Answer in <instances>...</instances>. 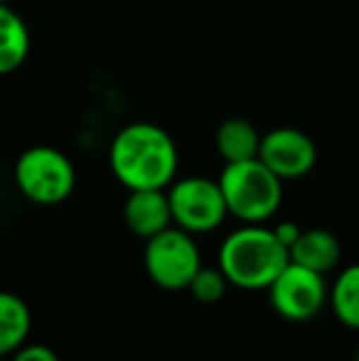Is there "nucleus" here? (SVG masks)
I'll return each instance as SVG.
<instances>
[{
	"instance_id": "obj_10",
	"label": "nucleus",
	"mask_w": 359,
	"mask_h": 361,
	"mask_svg": "<svg viewBox=\"0 0 359 361\" xmlns=\"http://www.w3.org/2000/svg\"><path fill=\"white\" fill-rule=\"evenodd\" d=\"M288 256L298 266H305L310 271L325 276L340 263L342 248L337 236L332 231H327V228H305L296 238V243L288 248Z\"/></svg>"
},
{
	"instance_id": "obj_19",
	"label": "nucleus",
	"mask_w": 359,
	"mask_h": 361,
	"mask_svg": "<svg viewBox=\"0 0 359 361\" xmlns=\"http://www.w3.org/2000/svg\"><path fill=\"white\" fill-rule=\"evenodd\" d=\"M0 3H8V0H0Z\"/></svg>"
},
{
	"instance_id": "obj_9",
	"label": "nucleus",
	"mask_w": 359,
	"mask_h": 361,
	"mask_svg": "<svg viewBox=\"0 0 359 361\" xmlns=\"http://www.w3.org/2000/svg\"><path fill=\"white\" fill-rule=\"evenodd\" d=\"M123 221L138 238H153L155 233L173 226L170 202L165 190H133L123 204Z\"/></svg>"
},
{
	"instance_id": "obj_18",
	"label": "nucleus",
	"mask_w": 359,
	"mask_h": 361,
	"mask_svg": "<svg viewBox=\"0 0 359 361\" xmlns=\"http://www.w3.org/2000/svg\"><path fill=\"white\" fill-rule=\"evenodd\" d=\"M355 361H359V352H357V357H355Z\"/></svg>"
},
{
	"instance_id": "obj_8",
	"label": "nucleus",
	"mask_w": 359,
	"mask_h": 361,
	"mask_svg": "<svg viewBox=\"0 0 359 361\" xmlns=\"http://www.w3.org/2000/svg\"><path fill=\"white\" fill-rule=\"evenodd\" d=\"M259 160L283 182L305 177L317 162V145L308 133L281 126L261 135Z\"/></svg>"
},
{
	"instance_id": "obj_3",
	"label": "nucleus",
	"mask_w": 359,
	"mask_h": 361,
	"mask_svg": "<svg viewBox=\"0 0 359 361\" xmlns=\"http://www.w3.org/2000/svg\"><path fill=\"white\" fill-rule=\"evenodd\" d=\"M226 209L244 224H264L276 214L283 202V180L259 160L226 162L219 175Z\"/></svg>"
},
{
	"instance_id": "obj_5",
	"label": "nucleus",
	"mask_w": 359,
	"mask_h": 361,
	"mask_svg": "<svg viewBox=\"0 0 359 361\" xmlns=\"http://www.w3.org/2000/svg\"><path fill=\"white\" fill-rule=\"evenodd\" d=\"M143 263L148 278L163 290H187L195 273L202 268L195 236L180 226H168L145 241Z\"/></svg>"
},
{
	"instance_id": "obj_14",
	"label": "nucleus",
	"mask_w": 359,
	"mask_h": 361,
	"mask_svg": "<svg viewBox=\"0 0 359 361\" xmlns=\"http://www.w3.org/2000/svg\"><path fill=\"white\" fill-rule=\"evenodd\" d=\"M335 317L345 327L359 329V263H352L337 276L335 286L327 293Z\"/></svg>"
},
{
	"instance_id": "obj_1",
	"label": "nucleus",
	"mask_w": 359,
	"mask_h": 361,
	"mask_svg": "<svg viewBox=\"0 0 359 361\" xmlns=\"http://www.w3.org/2000/svg\"><path fill=\"white\" fill-rule=\"evenodd\" d=\"M178 165L180 152L173 135L150 121L123 126L109 145V167L128 192L168 190L178 177Z\"/></svg>"
},
{
	"instance_id": "obj_17",
	"label": "nucleus",
	"mask_w": 359,
	"mask_h": 361,
	"mask_svg": "<svg viewBox=\"0 0 359 361\" xmlns=\"http://www.w3.org/2000/svg\"><path fill=\"white\" fill-rule=\"evenodd\" d=\"M300 231L303 228L293 221H278V226H273V233H276L278 241H281L286 248H291L293 243H296V238L300 236Z\"/></svg>"
},
{
	"instance_id": "obj_2",
	"label": "nucleus",
	"mask_w": 359,
	"mask_h": 361,
	"mask_svg": "<svg viewBox=\"0 0 359 361\" xmlns=\"http://www.w3.org/2000/svg\"><path fill=\"white\" fill-rule=\"evenodd\" d=\"M288 263V248L264 224H244L231 231L219 248L221 273L229 286L241 290H266Z\"/></svg>"
},
{
	"instance_id": "obj_7",
	"label": "nucleus",
	"mask_w": 359,
	"mask_h": 361,
	"mask_svg": "<svg viewBox=\"0 0 359 361\" xmlns=\"http://www.w3.org/2000/svg\"><path fill=\"white\" fill-rule=\"evenodd\" d=\"M266 290H269L271 307L291 322H305L315 317L327 302V293H330L322 273L298 266L293 261L278 273L276 281Z\"/></svg>"
},
{
	"instance_id": "obj_16",
	"label": "nucleus",
	"mask_w": 359,
	"mask_h": 361,
	"mask_svg": "<svg viewBox=\"0 0 359 361\" xmlns=\"http://www.w3.org/2000/svg\"><path fill=\"white\" fill-rule=\"evenodd\" d=\"M13 361H59L57 352L47 344H28L13 352Z\"/></svg>"
},
{
	"instance_id": "obj_13",
	"label": "nucleus",
	"mask_w": 359,
	"mask_h": 361,
	"mask_svg": "<svg viewBox=\"0 0 359 361\" xmlns=\"http://www.w3.org/2000/svg\"><path fill=\"white\" fill-rule=\"evenodd\" d=\"M32 314L20 295L0 290V357L13 354L30 337Z\"/></svg>"
},
{
	"instance_id": "obj_15",
	"label": "nucleus",
	"mask_w": 359,
	"mask_h": 361,
	"mask_svg": "<svg viewBox=\"0 0 359 361\" xmlns=\"http://www.w3.org/2000/svg\"><path fill=\"white\" fill-rule=\"evenodd\" d=\"M226 288H229V281H226V276L221 273L219 266H214V268L202 266L200 271L195 273V278L190 281V286H187L192 298L207 305L219 302V300L224 298Z\"/></svg>"
},
{
	"instance_id": "obj_6",
	"label": "nucleus",
	"mask_w": 359,
	"mask_h": 361,
	"mask_svg": "<svg viewBox=\"0 0 359 361\" xmlns=\"http://www.w3.org/2000/svg\"><path fill=\"white\" fill-rule=\"evenodd\" d=\"M165 192H168L173 224L190 231L192 236L214 231L229 216L219 182L212 177L190 175L180 180L175 177Z\"/></svg>"
},
{
	"instance_id": "obj_12",
	"label": "nucleus",
	"mask_w": 359,
	"mask_h": 361,
	"mask_svg": "<svg viewBox=\"0 0 359 361\" xmlns=\"http://www.w3.org/2000/svg\"><path fill=\"white\" fill-rule=\"evenodd\" d=\"M217 152L224 162H241L259 157L261 147V133L251 121L246 118H226L214 133Z\"/></svg>"
},
{
	"instance_id": "obj_4",
	"label": "nucleus",
	"mask_w": 359,
	"mask_h": 361,
	"mask_svg": "<svg viewBox=\"0 0 359 361\" xmlns=\"http://www.w3.org/2000/svg\"><path fill=\"white\" fill-rule=\"evenodd\" d=\"M15 187L25 200L39 207H54L69 200L77 187V170L67 152L52 145H32L23 150L13 167Z\"/></svg>"
},
{
	"instance_id": "obj_11",
	"label": "nucleus",
	"mask_w": 359,
	"mask_h": 361,
	"mask_svg": "<svg viewBox=\"0 0 359 361\" xmlns=\"http://www.w3.org/2000/svg\"><path fill=\"white\" fill-rule=\"evenodd\" d=\"M30 27L23 15L8 3H0V76L18 72L30 54Z\"/></svg>"
}]
</instances>
